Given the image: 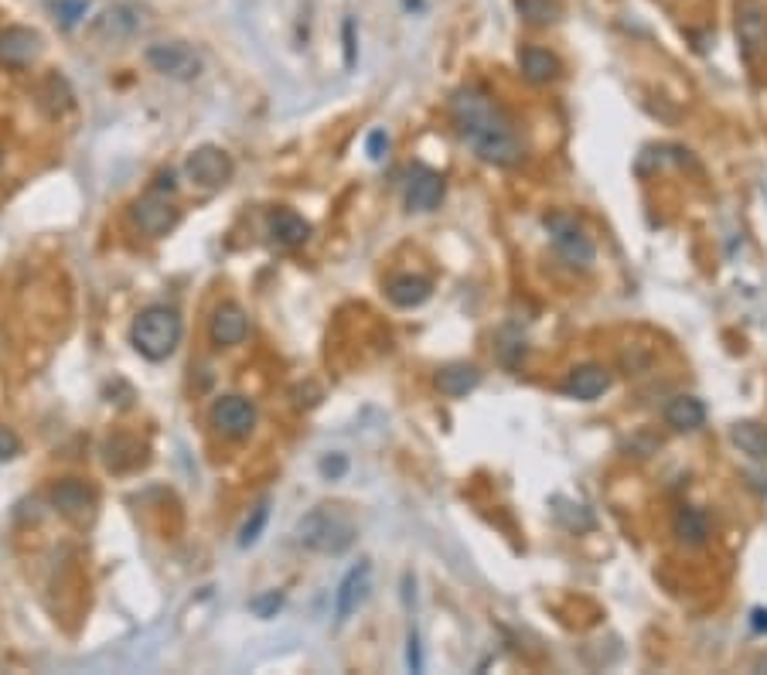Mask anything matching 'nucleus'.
I'll use <instances>...</instances> for the list:
<instances>
[{
	"mask_svg": "<svg viewBox=\"0 0 767 675\" xmlns=\"http://www.w3.org/2000/svg\"><path fill=\"white\" fill-rule=\"evenodd\" d=\"M440 202H444V178L427 164H413L406 171V205L413 212H433Z\"/></svg>",
	"mask_w": 767,
	"mask_h": 675,
	"instance_id": "f8f14e48",
	"label": "nucleus"
},
{
	"mask_svg": "<svg viewBox=\"0 0 767 675\" xmlns=\"http://www.w3.org/2000/svg\"><path fill=\"white\" fill-rule=\"evenodd\" d=\"M140 28H144V14H140V7H133V4H116V7H110V11H106L103 18L96 21L99 35L113 38V41L133 38Z\"/></svg>",
	"mask_w": 767,
	"mask_h": 675,
	"instance_id": "f3484780",
	"label": "nucleus"
},
{
	"mask_svg": "<svg viewBox=\"0 0 767 675\" xmlns=\"http://www.w3.org/2000/svg\"><path fill=\"white\" fill-rule=\"evenodd\" d=\"M283 607V594H277V590H270V594H263V597H253L249 600V611L256 614V618H277V611Z\"/></svg>",
	"mask_w": 767,
	"mask_h": 675,
	"instance_id": "bb28decb",
	"label": "nucleus"
},
{
	"mask_svg": "<svg viewBox=\"0 0 767 675\" xmlns=\"http://www.w3.org/2000/svg\"><path fill=\"white\" fill-rule=\"evenodd\" d=\"M181 335H185V324L181 314L168 304H150L137 314L130 328V345L137 348L147 362H164L178 352Z\"/></svg>",
	"mask_w": 767,
	"mask_h": 675,
	"instance_id": "f03ea898",
	"label": "nucleus"
},
{
	"mask_svg": "<svg viewBox=\"0 0 767 675\" xmlns=\"http://www.w3.org/2000/svg\"><path fill=\"white\" fill-rule=\"evenodd\" d=\"M266 522H270V502H260L249 512V519L243 522V532H239V546H253L256 539L263 536V529H266Z\"/></svg>",
	"mask_w": 767,
	"mask_h": 675,
	"instance_id": "393cba45",
	"label": "nucleus"
},
{
	"mask_svg": "<svg viewBox=\"0 0 767 675\" xmlns=\"http://www.w3.org/2000/svg\"><path fill=\"white\" fill-rule=\"evenodd\" d=\"M672 532L679 543L686 546H703L710 539V515L696 505H682L672 519Z\"/></svg>",
	"mask_w": 767,
	"mask_h": 675,
	"instance_id": "6ab92c4d",
	"label": "nucleus"
},
{
	"mask_svg": "<svg viewBox=\"0 0 767 675\" xmlns=\"http://www.w3.org/2000/svg\"><path fill=\"white\" fill-rule=\"evenodd\" d=\"M208 338H212L215 348H232L243 345L249 338V318L239 304H219L208 321Z\"/></svg>",
	"mask_w": 767,
	"mask_h": 675,
	"instance_id": "ddd939ff",
	"label": "nucleus"
},
{
	"mask_svg": "<svg viewBox=\"0 0 767 675\" xmlns=\"http://www.w3.org/2000/svg\"><path fill=\"white\" fill-rule=\"evenodd\" d=\"M546 229H549V239H553L556 253L563 256L566 266H573V270H587L590 263H594L597 249H594V239L583 232V225L573 219V215H563V212H553L546 215Z\"/></svg>",
	"mask_w": 767,
	"mask_h": 675,
	"instance_id": "20e7f679",
	"label": "nucleus"
},
{
	"mask_svg": "<svg viewBox=\"0 0 767 675\" xmlns=\"http://www.w3.org/2000/svg\"><path fill=\"white\" fill-rule=\"evenodd\" d=\"M450 120L457 137L468 144L481 161L495 168H515L525 157V140L515 120L491 99L485 89L464 86L450 96Z\"/></svg>",
	"mask_w": 767,
	"mask_h": 675,
	"instance_id": "f257e3e1",
	"label": "nucleus"
},
{
	"mask_svg": "<svg viewBox=\"0 0 767 675\" xmlns=\"http://www.w3.org/2000/svg\"><path fill=\"white\" fill-rule=\"evenodd\" d=\"M52 505L65 515V519L82 522V519H89V515H93L96 491L89 488L86 481H79V478H65V481H58V485L52 488Z\"/></svg>",
	"mask_w": 767,
	"mask_h": 675,
	"instance_id": "4468645a",
	"label": "nucleus"
},
{
	"mask_svg": "<svg viewBox=\"0 0 767 675\" xmlns=\"http://www.w3.org/2000/svg\"><path fill=\"white\" fill-rule=\"evenodd\" d=\"M611 389V372L600 369V365H577L570 375L563 379V393L580 403H594Z\"/></svg>",
	"mask_w": 767,
	"mask_h": 675,
	"instance_id": "2eb2a0df",
	"label": "nucleus"
},
{
	"mask_svg": "<svg viewBox=\"0 0 767 675\" xmlns=\"http://www.w3.org/2000/svg\"><path fill=\"white\" fill-rule=\"evenodd\" d=\"M515 11L525 24L546 28V24L560 21V0H515Z\"/></svg>",
	"mask_w": 767,
	"mask_h": 675,
	"instance_id": "b1692460",
	"label": "nucleus"
},
{
	"mask_svg": "<svg viewBox=\"0 0 767 675\" xmlns=\"http://www.w3.org/2000/svg\"><path fill=\"white\" fill-rule=\"evenodd\" d=\"M38 55H41V35L35 28L11 24V28L0 31V65H7V69H28Z\"/></svg>",
	"mask_w": 767,
	"mask_h": 675,
	"instance_id": "9b49d317",
	"label": "nucleus"
},
{
	"mask_svg": "<svg viewBox=\"0 0 767 675\" xmlns=\"http://www.w3.org/2000/svg\"><path fill=\"white\" fill-rule=\"evenodd\" d=\"M130 215H133V222H137V229L150 239L168 236L174 225H178V208H174L161 191H150V195L137 198L130 208Z\"/></svg>",
	"mask_w": 767,
	"mask_h": 675,
	"instance_id": "6e6552de",
	"label": "nucleus"
},
{
	"mask_svg": "<svg viewBox=\"0 0 767 675\" xmlns=\"http://www.w3.org/2000/svg\"><path fill=\"white\" fill-rule=\"evenodd\" d=\"M345 471H348V461L341 454H331V457H324V461H321V474H324V478H331V481H338Z\"/></svg>",
	"mask_w": 767,
	"mask_h": 675,
	"instance_id": "7c9ffc66",
	"label": "nucleus"
},
{
	"mask_svg": "<svg viewBox=\"0 0 767 675\" xmlns=\"http://www.w3.org/2000/svg\"><path fill=\"white\" fill-rule=\"evenodd\" d=\"M754 628H767V611H754Z\"/></svg>",
	"mask_w": 767,
	"mask_h": 675,
	"instance_id": "f704fd0d",
	"label": "nucleus"
},
{
	"mask_svg": "<svg viewBox=\"0 0 767 675\" xmlns=\"http://www.w3.org/2000/svg\"><path fill=\"white\" fill-rule=\"evenodd\" d=\"M341 35H345V65L352 69L355 65V21L345 18V24H341Z\"/></svg>",
	"mask_w": 767,
	"mask_h": 675,
	"instance_id": "2f4dec72",
	"label": "nucleus"
},
{
	"mask_svg": "<svg viewBox=\"0 0 767 675\" xmlns=\"http://www.w3.org/2000/svg\"><path fill=\"white\" fill-rule=\"evenodd\" d=\"M372 594V563L362 560L358 566H352V570L341 577L338 583V594H335V618L338 624H345L352 614L358 611V607L369 600Z\"/></svg>",
	"mask_w": 767,
	"mask_h": 675,
	"instance_id": "9d476101",
	"label": "nucleus"
},
{
	"mask_svg": "<svg viewBox=\"0 0 767 675\" xmlns=\"http://www.w3.org/2000/svg\"><path fill=\"white\" fill-rule=\"evenodd\" d=\"M89 11V0H55V18L62 21V28H75Z\"/></svg>",
	"mask_w": 767,
	"mask_h": 675,
	"instance_id": "a878e982",
	"label": "nucleus"
},
{
	"mask_svg": "<svg viewBox=\"0 0 767 675\" xmlns=\"http://www.w3.org/2000/svg\"><path fill=\"white\" fill-rule=\"evenodd\" d=\"M730 437H733V444L744 450L747 457H754V461H767V427H764V423L740 420V423H733Z\"/></svg>",
	"mask_w": 767,
	"mask_h": 675,
	"instance_id": "5701e85b",
	"label": "nucleus"
},
{
	"mask_svg": "<svg viewBox=\"0 0 767 675\" xmlns=\"http://www.w3.org/2000/svg\"><path fill=\"white\" fill-rule=\"evenodd\" d=\"M706 420V406L699 403L696 396H675L669 406H665V427H672L675 433H689L699 430Z\"/></svg>",
	"mask_w": 767,
	"mask_h": 675,
	"instance_id": "4be33fe9",
	"label": "nucleus"
},
{
	"mask_svg": "<svg viewBox=\"0 0 767 675\" xmlns=\"http://www.w3.org/2000/svg\"><path fill=\"white\" fill-rule=\"evenodd\" d=\"M297 543L311 553H321V556H341L345 549L355 546V522L348 515H341L338 508H328V505H318L297 522Z\"/></svg>",
	"mask_w": 767,
	"mask_h": 675,
	"instance_id": "7ed1b4c3",
	"label": "nucleus"
},
{
	"mask_svg": "<svg viewBox=\"0 0 767 675\" xmlns=\"http://www.w3.org/2000/svg\"><path fill=\"white\" fill-rule=\"evenodd\" d=\"M737 38L747 62H761L767 55V14L757 0H740L737 4Z\"/></svg>",
	"mask_w": 767,
	"mask_h": 675,
	"instance_id": "1a4fd4ad",
	"label": "nucleus"
},
{
	"mask_svg": "<svg viewBox=\"0 0 767 675\" xmlns=\"http://www.w3.org/2000/svg\"><path fill=\"white\" fill-rule=\"evenodd\" d=\"M154 191H161V195L168 191V195H171V191H174V174H171V171L161 174V178H157V185H154Z\"/></svg>",
	"mask_w": 767,
	"mask_h": 675,
	"instance_id": "72a5a7b5",
	"label": "nucleus"
},
{
	"mask_svg": "<svg viewBox=\"0 0 767 675\" xmlns=\"http://www.w3.org/2000/svg\"><path fill=\"white\" fill-rule=\"evenodd\" d=\"M481 386V372L474 369V365L468 362H454V365H444V369L437 372V389L450 399H461L474 393V389Z\"/></svg>",
	"mask_w": 767,
	"mask_h": 675,
	"instance_id": "aec40b11",
	"label": "nucleus"
},
{
	"mask_svg": "<svg viewBox=\"0 0 767 675\" xmlns=\"http://www.w3.org/2000/svg\"><path fill=\"white\" fill-rule=\"evenodd\" d=\"M406 662H410L413 672H423V658H420V638L416 631H410V652H406Z\"/></svg>",
	"mask_w": 767,
	"mask_h": 675,
	"instance_id": "473e14b6",
	"label": "nucleus"
},
{
	"mask_svg": "<svg viewBox=\"0 0 767 675\" xmlns=\"http://www.w3.org/2000/svg\"><path fill=\"white\" fill-rule=\"evenodd\" d=\"M386 294H389V300H393L396 307L410 311V307L427 304L430 294H433V283L427 277H420V273H399V277L389 280Z\"/></svg>",
	"mask_w": 767,
	"mask_h": 675,
	"instance_id": "a211bd4d",
	"label": "nucleus"
},
{
	"mask_svg": "<svg viewBox=\"0 0 767 675\" xmlns=\"http://www.w3.org/2000/svg\"><path fill=\"white\" fill-rule=\"evenodd\" d=\"M208 420H212V427L219 430L222 437L243 440L253 433L260 413H256L253 399H246V396H219L212 403V410H208Z\"/></svg>",
	"mask_w": 767,
	"mask_h": 675,
	"instance_id": "0eeeda50",
	"label": "nucleus"
},
{
	"mask_svg": "<svg viewBox=\"0 0 767 675\" xmlns=\"http://www.w3.org/2000/svg\"><path fill=\"white\" fill-rule=\"evenodd\" d=\"M266 225H270V236L277 239L280 246H304L307 236H311V225H307L304 215H297L294 208H277Z\"/></svg>",
	"mask_w": 767,
	"mask_h": 675,
	"instance_id": "412c9836",
	"label": "nucleus"
},
{
	"mask_svg": "<svg viewBox=\"0 0 767 675\" xmlns=\"http://www.w3.org/2000/svg\"><path fill=\"white\" fill-rule=\"evenodd\" d=\"M519 65H522V75L536 86H546V82H556L563 72V62L556 58L549 48H539V45H525L519 52Z\"/></svg>",
	"mask_w": 767,
	"mask_h": 675,
	"instance_id": "dca6fc26",
	"label": "nucleus"
},
{
	"mask_svg": "<svg viewBox=\"0 0 767 675\" xmlns=\"http://www.w3.org/2000/svg\"><path fill=\"white\" fill-rule=\"evenodd\" d=\"M365 150H369L372 161H382V157H386V150H389V137H386V130H372V133H369V144H365Z\"/></svg>",
	"mask_w": 767,
	"mask_h": 675,
	"instance_id": "c756f323",
	"label": "nucleus"
},
{
	"mask_svg": "<svg viewBox=\"0 0 767 675\" xmlns=\"http://www.w3.org/2000/svg\"><path fill=\"white\" fill-rule=\"evenodd\" d=\"M560 505L563 508H556V515H560V522L566 525V529H573V532L594 529V515H590L583 505H577V512H570V515H566V508H570V505H566V502H560Z\"/></svg>",
	"mask_w": 767,
	"mask_h": 675,
	"instance_id": "cd10ccee",
	"label": "nucleus"
},
{
	"mask_svg": "<svg viewBox=\"0 0 767 675\" xmlns=\"http://www.w3.org/2000/svg\"><path fill=\"white\" fill-rule=\"evenodd\" d=\"M147 65L154 72L168 75L174 82H195L202 75L205 62L188 41H157V45L147 48Z\"/></svg>",
	"mask_w": 767,
	"mask_h": 675,
	"instance_id": "39448f33",
	"label": "nucleus"
},
{
	"mask_svg": "<svg viewBox=\"0 0 767 675\" xmlns=\"http://www.w3.org/2000/svg\"><path fill=\"white\" fill-rule=\"evenodd\" d=\"M21 454V440H18V433L14 430H7V427H0V464L4 461H14V457Z\"/></svg>",
	"mask_w": 767,
	"mask_h": 675,
	"instance_id": "c85d7f7f",
	"label": "nucleus"
},
{
	"mask_svg": "<svg viewBox=\"0 0 767 675\" xmlns=\"http://www.w3.org/2000/svg\"><path fill=\"white\" fill-rule=\"evenodd\" d=\"M185 174H188L191 181H195L198 188L219 191V188H225L232 181V174H236V164H232V157L225 154L222 147L205 144V147H195L188 154Z\"/></svg>",
	"mask_w": 767,
	"mask_h": 675,
	"instance_id": "423d86ee",
	"label": "nucleus"
}]
</instances>
